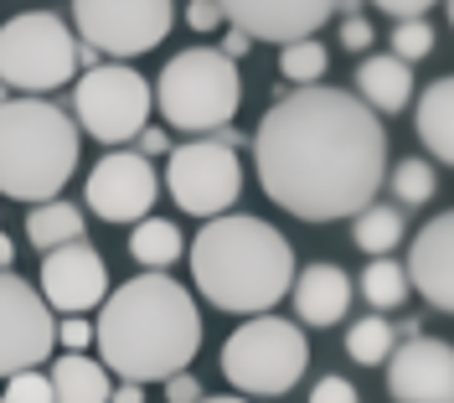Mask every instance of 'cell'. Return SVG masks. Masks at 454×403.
I'll list each match as a JSON object with an SVG mask.
<instances>
[{
  "label": "cell",
  "instance_id": "16",
  "mask_svg": "<svg viewBox=\"0 0 454 403\" xmlns=\"http://www.w3.org/2000/svg\"><path fill=\"white\" fill-rule=\"evenodd\" d=\"M408 289H419L434 311H454V217L439 212L408 249Z\"/></svg>",
  "mask_w": 454,
  "mask_h": 403
},
{
  "label": "cell",
  "instance_id": "29",
  "mask_svg": "<svg viewBox=\"0 0 454 403\" xmlns=\"http://www.w3.org/2000/svg\"><path fill=\"white\" fill-rule=\"evenodd\" d=\"M0 403H52V383L36 373H16V377H5V393H0Z\"/></svg>",
  "mask_w": 454,
  "mask_h": 403
},
{
  "label": "cell",
  "instance_id": "22",
  "mask_svg": "<svg viewBox=\"0 0 454 403\" xmlns=\"http://www.w3.org/2000/svg\"><path fill=\"white\" fill-rule=\"evenodd\" d=\"M27 238L47 254V249H62V243H78L83 238V212L73 202H36L27 217Z\"/></svg>",
  "mask_w": 454,
  "mask_h": 403
},
{
  "label": "cell",
  "instance_id": "23",
  "mask_svg": "<svg viewBox=\"0 0 454 403\" xmlns=\"http://www.w3.org/2000/svg\"><path fill=\"white\" fill-rule=\"evenodd\" d=\"M129 254H135V264H145L150 274H160L166 264L181 259V228L166 223V217H140V223H135V238H129Z\"/></svg>",
  "mask_w": 454,
  "mask_h": 403
},
{
  "label": "cell",
  "instance_id": "40",
  "mask_svg": "<svg viewBox=\"0 0 454 403\" xmlns=\"http://www.w3.org/2000/svg\"><path fill=\"white\" fill-rule=\"evenodd\" d=\"M197 403H248V399H197Z\"/></svg>",
  "mask_w": 454,
  "mask_h": 403
},
{
  "label": "cell",
  "instance_id": "25",
  "mask_svg": "<svg viewBox=\"0 0 454 403\" xmlns=\"http://www.w3.org/2000/svg\"><path fill=\"white\" fill-rule=\"evenodd\" d=\"M362 295H367L372 311H397V305L408 300V274H403V264H393L387 254L372 259L367 274H362Z\"/></svg>",
  "mask_w": 454,
  "mask_h": 403
},
{
  "label": "cell",
  "instance_id": "36",
  "mask_svg": "<svg viewBox=\"0 0 454 403\" xmlns=\"http://www.w3.org/2000/svg\"><path fill=\"white\" fill-rule=\"evenodd\" d=\"M248 47H254V42H248L243 31H227V36H223V47H217V52H223V58H232V62H238V58H243V52H248Z\"/></svg>",
  "mask_w": 454,
  "mask_h": 403
},
{
  "label": "cell",
  "instance_id": "19",
  "mask_svg": "<svg viewBox=\"0 0 454 403\" xmlns=\"http://www.w3.org/2000/svg\"><path fill=\"white\" fill-rule=\"evenodd\" d=\"M47 383H52V403H109V388H114L104 362H93L83 352L57 357Z\"/></svg>",
  "mask_w": 454,
  "mask_h": 403
},
{
  "label": "cell",
  "instance_id": "20",
  "mask_svg": "<svg viewBox=\"0 0 454 403\" xmlns=\"http://www.w3.org/2000/svg\"><path fill=\"white\" fill-rule=\"evenodd\" d=\"M413 124H419V140L428 145V155L454 161V83L450 78L424 88V99L413 109Z\"/></svg>",
  "mask_w": 454,
  "mask_h": 403
},
{
  "label": "cell",
  "instance_id": "3",
  "mask_svg": "<svg viewBox=\"0 0 454 403\" xmlns=\"http://www.w3.org/2000/svg\"><path fill=\"white\" fill-rule=\"evenodd\" d=\"M192 280L217 311L258 316L289 295L294 249L279 228L243 212H223V217H207V228L192 243Z\"/></svg>",
  "mask_w": 454,
  "mask_h": 403
},
{
  "label": "cell",
  "instance_id": "34",
  "mask_svg": "<svg viewBox=\"0 0 454 403\" xmlns=\"http://www.w3.org/2000/svg\"><path fill=\"white\" fill-rule=\"evenodd\" d=\"M340 47H351V52H367L372 47V27L362 16H346V27H340Z\"/></svg>",
  "mask_w": 454,
  "mask_h": 403
},
{
  "label": "cell",
  "instance_id": "27",
  "mask_svg": "<svg viewBox=\"0 0 454 403\" xmlns=\"http://www.w3.org/2000/svg\"><path fill=\"white\" fill-rule=\"evenodd\" d=\"M393 197L403 207H424L434 197V166H428L424 155H408V161L393 166Z\"/></svg>",
  "mask_w": 454,
  "mask_h": 403
},
{
  "label": "cell",
  "instance_id": "41",
  "mask_svg": "<svg viewBox=\"0 0 454 403\" xmlns=\"http://www.w3.org/2000/svg\"><path fill=\"white\" fill-rule=\"evenodd\" d=\"M0 104H5V83H0Z\"/></svg>",
  "mask_w": 454,
  "mask_h": 403
},
{
  "label": "cell",
  "instance_id": "2",
  "mask_svg": "<svg viewBox=\"0 0 454 403\" xmlns=\"http://www.w3.org/2000/svg\"><path fill=\"white\" fill-rule=\"evenodd\" d=\"M104 373L119 383H166L170 373H186V362L201 346L197 300L166 274H140L129 285L104 295V316L93 326Z\"/></svg>",
  "mask_w": 454,
  "mask_h": 403
},
{
  "label": "cell",
  "instance_id": "28",
  "mask_svg": "<svg viewBox=\"0 0 454 403\" xmlns=\"http://www.w3.org/2000/svg\"><path fill=\"white\" fill-rule=\"evenodd\" d=\"M428 52H434V27H428L424 16H419V21H397L393 58L397 62H419V58H428Z\"/></svg>",
  "mask_w": 454,
  "mask_h": 403
},
{
  "label": "cell",
  "instance_id": "18",
  "mask_svg": "<svg viewBox=\"0 0 454 403\" xmlns=\"http://www.w3.org/2000/svg\"><path fill=\"white\" fill-rule=\"evenodd\" d=\"M356 93H362V104H367L372 115H397L408 99H413V73H408V62H397L393 52H367L362 67H356Z\"/></svg>",
  "mask_w": 454,
  "mask_h": 403
},
{
  "label": "cell",
  "instance_id": "31",
  "mask_svg": "<svg viewBox=\"0 0 454 403\" xmlns=\"http://www.w3.org/2000/svg\"><path fill=\"white\" fill-rule=\"evenodd\" d=\"M186 27H192V31H217V27H223L217 0H192V5H186Z\"/></svg>",
  "mask_w": 454,
  "mask_h": 403
},
{
  "label": "cell",
  "instance_id": "37",
  "mask_svg": "<svg viewBox=\"0 0 454 403\" xmlns=\"http://www.w3.org/2000/svg\"><path fill=\"white\" fill-rule=\"evenodd\" d=\"M109 403H145V388L140 383H119V388H109Z\"/></svg>",
  "mask_w": 454,
  "mask_h": 403
},
{
  "label": "cell",
  "instance_id": "9",
  "mask_svg": "<svg viewBox=\"0 0 454 403\" xmlns=\"http://www.w3.org/2000/svg\"><path fill=\"white\" fill-rule=\"evenodd\" d=\"M166 186L181 212L192 217H223L243 192V166L232 155V140H192L176 145L166 166Z\"/></svg>",
  "mask_w": 454,
  "mask_h": 403
},
{
  "label": "cell",
  "instance_id": "11",
  "mask_svg": "<svg viewBox=\"0 0 454 403\" xmlns=\"http://www.w3.org/2000/svg\"><path fill=\"white\" fill-rule=\"evenodd\" d=\"M52 342L57 326L47 300L27 280H16V269H0V377L31 373L36 362H47Z\"/></svg>",
  "mask_w": 454,
  "mask_h": 403
},
{
  "label": "cell",
  "instance_id": "1",
  "mask_svg": "<svg viewBox=\"0 0 454 403\" xmlns=\"http://www.w3.org/2000/svg\"><path fill=\"white\" fill-rule=\"evenodd\" d=\"M254 150L258 181L284 212L305 223H336L377 202L387 130L356 93L310 83L263 115Z\"/></svg>",
  "mask_w": 454,
  "mask_h": 403
},
{
  "label": "cell",
  "instance_id": "26",
  "mask_svg": "<svg viewBox=\"0 0 454 403\" xmlns=\"http://www.w3.org/2000/svg\"><path fill=\"white\" fill-rule=\"evenodd\" d=\"M325 47L315 42V36H305V42H284V52H279V73L289 78V83H300V88H310L320 73H325Z\"/></svg>",
  "mask_w": 454,
  "mask_h": 403
},
{
  "label": "cell",
  "instance_id": "35",
  "mask_svg": "<svg viewBox=\"0 0 454 403\" xmlns=\"http://www.w3.org/2000/svg\"><path fill=\"white\" fill-rule=\"evenodd\" d=\"M57 342L67 346V352H83V346L93 342V326H88V320H62V326H57Z\"/></svg>",
  "mask_w": 454,
  "mask_h": 403
},
{
  "label": "cell",
  "instance_id": "24",
  "mask_svg": "<svg viewBox=\"0 0 454 403\" xmlns=\"http://www.w3.org/2000/svg\"><path fill=\"white\" fill-rule=\"evenodd\" d=\"M393 346H397V331H393V320H382V316L351 320V331H346V352L362 367H382L393 357Z\"/></svg>",
  "mask_w": 454,
  "mask_h": 403
},
{
  "label": "cell",
  "instance_id": "10",
  "mask_svg": "<svg viewBox=\"0 0 454 403\" xmlns=\"http://www.w3.org/2000/svg\"><path fill=\"white\" fill-rule=\"evenodd\" d=\"M170 16H176L170 0H73L78 36L109 58H140L150 47H160Z\"/></svg>",
  "mask_w": 454,
  "mask_h": 403
},
{
  "label": "cell",
  "instance_id": "7",
  "mask_svg": "<svg viewBox=\"0 0 454 403\" xmlns=\"http://www.w3.org/2000/svg\"><path fill=\"white\" fill-rule=\"evenodd\" d=\"M78 73V36L52 11H21L0 27V83L31 99L62 88Z\"/></svg>",
  "mask_w": 454,
  "mask_h": 403
},
{
  "label": "cell",
  "instance_id": "4",
  "mask_svg": "<svg viewBox=\"0 0 454 403\" xmlns=\"http://www.w3.org/2000/svg\"><path fill=\"white\" fill-rule=\"evenodd\" d=\"M78 166V124L47 99L0 104V192L16 202H52Z\"/></svg>",
  "mask_w": 454,
  "mask_h": 403
},
{
  "label": "cell",
  "instance_id": "5",
  "mask_svg": "<svg viewBox=\"0 0 454 403\" xmlns=\"http://www.w3.org/2000/svg\"><path fill=\"white\" fill-rule=\"evenodd\" d=\"M150 99L176 130L217 135L243 104V78H238V62L223 58L217 47H186L160 67V83L150 88Z\"/></svg>",
  "mask_w": 454,
  "mask_h": 403
},
{
  "label": "cell",
  "instance_id": "14",
  "mask_svg": "<svg viewBox=\"0 0 454 403\" xmlns=\"http://www.w3.org/2000/svg\"><path fill=\"white\" fill-rule=\"evenodd\" d=\"M387 388L397 403H454V346L439 336H408L387 357Z\"/></svg>",
  "mask_w": 454,
  "mask_h": 403
},
{
  "label": "cell",
  "instance_id": "32",
  "mask_svg": "<svg viewBox=\"0 0 454 403\" xmlns=\"http://www.w3.org/2000/svg\"><path fill=\"white\" fill-rule=\"evenodd\" d=\"M166 399L170 403H197L201 399V383L192 373H170L166 377Z\"/></svg>",
  "mask_w": 454,
  "mask_h": 403
},
{
  "label": "cell",
  "instance_id": "12",
  "mask_svg": "<svg viewBox=\"0 0 454 403\" xmlns=\"http://www.w3.org/2000/svg\"><path fill=\"white\" fill-rule=\"evenodd\" d=\"M83 197L104 223H140V217H150V207L160 197V176H155V166L145 155L119 150V155H104L88 171Z\"/></svg>",
  "mask_w": 454,
  "mask_h": 403
},
{
  "label": "cell",
  "instance_id": "21",
  "mask_svg": "<svg viewBox=\"0 0 454 403\" xmlns=\"http://www.w3.org/2000/svg\"><path fill=\"white\" fill-rule=\"evenodd\" d=\"M403 207H387V202H367L362 212H351V238H356V249H367L372 259H382V254H393L397 243H403Z\"/></svg>",
  "mask_w": 454,
  "mask_h": 403
},
{
  "label": "cell",
  "instance_id": "30",
  "mask_svg": "<svg viewBox=\"0 0 454 403\" xmlns=\"http://www.w3.org/2000/svg\"><path fill=\"white\" fill-rule=\"evenodd\" d=\"M310 403H356V388H351L346 377H320L315 393H310Z\"/></svg>",
  "mask_w": 454,
  "mask_h": 403
},
{
  "label": "cell",
  "instance_id": "8",
  "mask_svg": "<svg viewBox=\"0 0 454 403\" xmlns=\"http://www.w3.org/2000/svg\"><path fill=\"white\" fill-rule=\"evenodd\" d=\"M155 109L150 99V83H145L135 67L124 62H93L78 88H73V115H78V130H88L93 140L104 145H124L145 130V119Z\"/></svg>",
  "mask_w": 454,
  "mask_h": 403
},
{
  "label": "cell",
  "instance_id": "38",
  "mask_svg": "<svg viewBox=\"0 0 454 403\" xmlns=\"http://www.w3.org/2000/svg\"><path fill=\"white\" fill-rule=\"evenodd\" d=\"M140 145H145V155H160L166 150V135L160 130H140Z\"/></svg>",
  "mask_w": 454,
  "mask_h": 403
},
{
  "label": "cell",
  "instance_id": "15",
  "mask_svg": "<svg viewBox=\"0 0 454 403\" xmlns=\"http://www.w3.org/2000/svg\"><path fill=\"white\" fill-rule=\"evenodd\" d=\"M36 280H42L36 295L47 300V311H67V316L93 311L109 295V269H104V259L88 249L83 238L78 243H62V249H47Z\"/></svg>",
  "mask_w": 454,
  "mask_h": 403
},
{
  "label": "cell",
  "instance_id": "13",
  "mask_svg": "<svg viewBox=\"0 0 454 403\" xmlns=\"http://www.w3.org/2000/svg\"><path fill=\"white\" fill-rule=\"evenodd\" d=\"M340 0H217L223 21L248 42H305L336 16Z\"/></svg>",
  "mask_w": 454,
  "mask_h": 403
},
{
  "label": "cell",
  "instance_id": "17",
  "mask_svg": "<svg viewBox=\"0 0 454 403\" xmlns=\"http://www.w3.org/2000/svg\"><path fill=\"white\" fill-rule=\"evenodd\" d=\"M351 305V274L340 264H310L294 285V311L305 326H336Z\"/></svg>",
  "mask_w": 454,
  "mask_h": 403
},
{
  "label": "cell",
  "instance_id": "39",
  "mask_svg": "<svg viewBox=\"0 0 454 403\" xmlns=\"http://www.w3.org/2000/svg\"><path fill=\"white\" fill-rule=\"evenodd\" d=\"M0 269H16V249H11V238L0 233Z\"/></svg>",
  "mask_w": 454,
  "mask_h": 403
},
{
  "label": "cell",
  "instance_id": "6",
  "mask_svg": "<svg viewBox=\"0 0 454 403\" xmlns=\"http://www.w3.org/2000/svg\"><path fill=\"white\" fill-rule=\"evenodd\" d=\"M310 367V342L294 320L279 316H258L243 320L223 346V373L238 393H254V399H274L289 393Z\"/></svg>",
  "mask_w": 454,
  "mask_h": 403
},
{
  "label": "cell",
  "instance_id": "33",
  "mask_svg": "<svg viewBox=\"0 0 454 403\" xmlns=\"http://www.w3.org/2000/svg\"><path fill=\"white\" fill-rule=\"evenodd\" d=\"M377 11H387V16H397V21H419L428 5H439V0H372Z\"/></svg>",
  "mask_w": 454,
  "mask_h": 403
}]
</instances>
